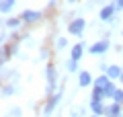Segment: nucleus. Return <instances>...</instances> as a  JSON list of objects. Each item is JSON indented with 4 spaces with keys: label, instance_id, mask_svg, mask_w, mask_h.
<instances>
[{
    "label": "nucleus",
    "instance_id": "39448f33",
    "mask_svg": "<svg viewBox=\"0 0 123 117\" xmlns=\"http://www.w3.org/2000/svg\"><path fill=\"white\" fill-rule=\"evenodd\" d=\"M18 17L23 19V23L31 25V23H39L41 19H43V13H41V10H33V8H25Z\"/></svg>",
    "mask_w": 123,
    "mask_h": 117
},
{
    "label": "nucleus",
    "instance_id": "412c9836",
    "mask_svg": "<svg viewBox=\"0 0 123 117\" xmlns=\"http://www.w3.org/2000/svg\"><path fill=\"white\" fill-rule=\"evenodd\" d=\"M39 58H41V60H47V58H49V49H47V47H41Z\"/></svg>",
    "mask_w": 123,
    "mask_h": 117
},
{
    "label": "nucleus",
    "instance_id": "f3484780",
    "mask_svg": "<svg viewBox=\"0 0 123 117\" xmlns=\"http://www.w3.org/2000/svg\"><path fill=\"white\" fill-rule=\"evenodd\" d=\"M12 95H14V84L12 82H4L2 84V97L8 99V97H12Z\"/></svg>",
    "mask_w": 123,
    "mask_h": 117
},
{
    "label": "nucleus",
    "instance_id": "f03ea898",
    "mask_svg": "<svg viewBox=\"0 0 123 117\" xmlns=\"http://www.w3.org/2000/svg\"><path fill=\"white\" fill-rule=\"evenodd\" d=\"M45 78H47V92L53 95L55 92V86H57V68L53 64L45 66Z\"/></svg>",
    "mask_w": 123,
    "mask_h": 117
},
{
    "label": "nucleus",
    "instance_id": "4468645a",
    "mask_svg": "<svg viewBox=\"0 0 123 117\" xmlns=\"http://www.w3.org/2000/svg\"><path fill=\"white\" fill-rule=\"evenodd\" d=\"M14 4H17V0H0V10H2V14H10V10L14 8Z\"/></svg>",
    "mask_w": 123,
    "mask_h": 117
},
{
    "label": "nucleus",
    "instance_id": "c85d7f7f",
    "mask_svg": "<svg viewBox=\"0 0 123 117\" xmlns=\"http://www.w3.org/2000/svg\"><path fill=\"white\" fill-rule=\"evenodd\" d=\"M121 35H123V29H121Z\"/></svg>",
    "mask_w": 123,
    "mask_h": 117
},
{
    "label": "nucleus",
    "instance_id": "f8f14e48",
    "mask_svg": "<svg viewBox=\"0 0 123 117\" xmlns=\"http://www.w3.org/2000/svg\"><path fill=\"white\" fill-rule=\"evenodd\" d=\"M14 56V45H2V58H0V62H2V66H6V62L10 60V58Z\"/></svg>",
    "mask_w": 123,
    "mask_h": 117
},
{
    "label": "nucleus",
    "instance_id": "5701e85b",
    "mask_svg": "<svg viewBox=\"0 0 123 117\" xmlns=\"http://www.w3.org/2000/svg\"><path fill=\"white\" fill-rule=\"evenodd\" d=\"M70 117H80V109H72V111H70Z\"/></svg>",
    "mask_w": 123,
    "mask_h": 117
},
{
    "label": "nucleus",
    "instance_id": "0eeeda50",
    "mask_svg": "<svg viewBox=\"0 0 123 117\" xmlns=\"http://www.w3.org/2000/svg\"><path fill=\"white\" fill-rule=\"evenodd\" d=\"M94 84V76L90 74V70H80L78 72V86L80 88H88Z\"/></svg>",
    "mask_w": 123,
    "mask_h": 117
},
{
    "label": "nucleus",
    "instance_id": "a878e982",
    "mask_svg": "<svg viewBox=\"0 0 123 117\" xmlns=\"http://www.w3.org/2000/svg\"><path fill=\"white\" fill-rule=\"evenodd\" d=\"M119 82H121V84H123V72H121V78H119Z\"/></svg>",
    "mask_w": 123,
    "mask_h": 117
},
{
    "label": "nucleus",
    "instance_id": "a211bd4d",
    "mask_svg": "<svg viewBox=\"0 0 123 117\" xmlns=\"http://www.w3.org/2000/svg\"><path fill=\"white\" fill-rule=\"evenodd\" d=\"M66 47H70L68 37H57V39H55V49L60 52V49H66Z\"/></svg>",
    "mask_w": 123,
    "mask_h": 117
},
{
    "label": "nucleus",
    "instance_id": "ddd939ff",
    "mask_svg": "<svg viewBox=\"0 0 123 117\" xmlns=\"http://www.w3.org/2000/svg\"><path fill=\"white\" fill-rule=\"evenodd\" d=\"M109 84H111V78L107 76L105 72H103L101 76H97V78H94V84H92V86H98V88H103V91H105V88L109 86Z\"/></svg>",
    "mask_w": 123,
    "mask_h": 117
},
{
    "label": "nucleus",
    "instance_id": "423d86ee",
    "mask_svg": "<svg viewBox=\"0 0 123 117\" xmlns=\"http://www.w3.org/2000/svg\"><path fill=\"white\" fill-rule=\"evenodd\" d=\"M115 13H117V6H115V2H109V4H105L101 8V13H98V19L105 23H111L115 19Z\"/></svg>",
    "mask_w": 123,
    "mask_h": 117
},
{
    "label": "nucleus",
    "instance_id": "9b49d317",
    "mask_svg": "<svg viewBox=\"0 0 123 117\" xmlns=\"http://www.w3.org/2000/svg\"><path fill=\"white\" fill-rule=\"evenodd\" d=\"M90 113H94V115H105V109H107V103L105 101H92L90 99Z\"/></svg>",
    "mask_w": 123,
    "mask_h": 117
},
{
    "label": "nucleus",
    "instance_id": "f257e3e1",
    "mask_svg": "<svg viewBox=\"0 0 123 117\" xmlns=\"http://www.w3.org/2000/svg\"><path fill=\"white\" fill-rule=\"evenodd\" d=\"M84 31H86V19L84 17H76L74 21H70V25H68V33L74 35V37H82Z\"/></svg>",
    "mask_w": 123,
    "mask_h": 117
},
{
    "label": "nucleus",
    "instance_id": "393cba45",
    "mask_svg": "<svg viewBox=\"0 0 123 117\" xmlns=\"http://www.w3.org/2000/svg\"><path fill=\"white\" fill-rule=\"evenodd\" d=\"M68 2H70V4H76V2H78V0H68Z\"/></svg>",
    "mask_w": 123,
    "mask_h": 117
},
{
    "label": "nucleus",
    "instance_id": "aec40b11",
    "mask_svg": "<svg viewBox=\"0 0 123 117\" xmlns=\"http://www.w3.org/2000/svg\"><path fill=\"white\" fill-rule=\"evenodd\" d=\"M8 117H23V109L18 107V105H14V107H8V113H6Z\"/></svg>",
    "mask_w": 123,
    "mask_h": 117
},
{
    "label": "nucleus",
    "instance_id": "6e6552de",
    "mask_svg": "<svg viewBox=\"0 0 123 117\" xmlns=\"http://www.w3.org/2000/svg\"><path fill=\"white\" fill-rule=\"evenodd\" d=\"M121 113H123V105L115 103V101L107 103V109H105V115H107V117H119Z\"/></svg>",
    "mask_w": 123,
    "mask_h": 117
},
{
    "label": "nucleus",
    "instance_id": "b1692460",
    "mask_svg": "<svg viewBox=\"0 0 123 117\" xmlns=\"http://www.w3.org/2000/svg\"><path fill=\"white\" fill-rule=\"evenodd\" d=\"M55 2H57V0H49V4H47V6H55Z\"/></svg>",
    "mask_w": 123,
    "mask_h": 117
},
{
    "label": "nucleus",
    "instance_id": "7ed1b4c3",
    "mask_svg": "<svg viewBox=\"0 0 123 117\" xmlns=\"http://www.w3.org/2000/svg\"><path fill=\"white\" fill-rule=\"evenodd\" d=\"M109 49H111V41H109V37H105V39H98V41L90 43L88 53H90V56H103V53H107Z\"/></svg>",
    "mask_w": 123,
    "mask_h": 117
},
{
    "label": "nucleus",
    "instance_id": "bb28decb",
    "mask_svg": "<svg viewBox=\"0 0 123 117\" xmlns=\"http://www.w3.org/2000/svg\"><path fill=\"white\" fill-rule=\"evenodd\" d=\"M90 117H101V115H94V113H92V115H90Z\"/></svg>",
    "mask_w": 123,
    "mask_h": 117
},
{
    "label": "nucleus",
    "instance_id": "20e7f679",
    "mask_svg": "<svg viewBox=\"0 0 123 117\" xmlns=\"http://www.w3.org/2000/svg\"><path fill=\"white\" fill-rule=\"evenodd\" d=\"M60 101H62V88L57 92H53V95H49V99H47V103H45V107H43V117H49L53 113V109L60 105Z\"/></svg>",
    "mask_w": 123,
    "mask_h": 117
},
{
    "label": "nucleus",
    "instance_id": "4be33fe9",
    "mask_svg": "<svg viewBox=\"0 0 123 117\" xmlns=\"http://www.w3.org/2000/svg\"><path fill=\"white\" fill-rule=\"evenodd\" d=\"M115 6H117V13L123 10V0H115Z\"/></svg>",
    "mask_w": 123,
    "mask_h": 117
},
{
    "label": "nucleus",
    "instance_id": "6ab92c4d",
    "mask_svg": "<svg viewBox=\"0 0 123 117\" xmlns=\"http://www.w3.org/2000/svg\"><path fill=\"white\" fill-rule=\"evenodd\" d=\"M78 64H80L78 60H72V58H70V60H68V64H66V70H68V72H80Z\"/></svg>",
    "mask_w": 123,
    "mask_h": 117
},
{
    "label": "nucleus",
    "instance_id": "9d476101",
    "mask_svg": "<svg viewBox=\"0 0 123 117\" xmlns=\"http://www.w3.org/2000/svg\"><path fill=\"white\" fill-rule=\"evenodd\" d=\"M84 52H86V49H84V43H82V41H80V43H74V45L70 47V58L80 62V60H82V56H84Z\"/></svg>",
    "mask_w": 123,
    "mask_h": 117
},
{
    "label": "nucleus",
    "instance_id": "1a4fd4ad",
    "mask_svg": "<svg viewBox=\"0 0 123 117\" xmlns=\"http://www.w3.org/2000/svg\"><path fill=\"white\" fill-rule=\"evenodd\" d=\"M121 72H123V66H117V64H109L107 66V76L111 78V80H119L121 78Z\"/></svg>",
    "mask_w": 123,
    "mask_h": 117
},
{
    "label": "nucleus",
    "instance_id": "2eb2a0df",
    "mask_svg": "<svg viewBox=\"0 0 123 117\" xmlns=\"http://www.w3.org/2000/svg\"><path fill=\"white\" fill-rule=\"evenodd\" d=\"M21 25H23V19L21 17H8L4 21V27H8V29H18Z\"/></svg>",
    "mask_w": 123,
    "mask_h": 117
},
{
    "label": "nucleus",
    "instance_id": "cd10ccee",
    "mask_svg": "<svg viewBox=\"0 0 123 117\" xmlns=\"http://www.w3.org/2000/svg\"><path fill=\"white\" fill-rule=\"evenodd\" d=\"M119 117H123V113H121V115H119Z\"/></svg>",
    "mask_w": 123,
    "mask_h": 117
},
{
    "label": "nucleus",
    "instance_id": "dca6fc26",
    "mask_svg": "<svg viewBox=\"0 0 123 117\" xmlns=\"http://www.w3.org/2000/svg\"><path fill=\"white\" fill-rule=\"evenodd\" d=\"M90 99H92V101H107L105 91H103V88H98V86H92V95H90Z\"/></svg>",
    "mask_w": 123,
    "mask_h": 117
}]
</instances>
